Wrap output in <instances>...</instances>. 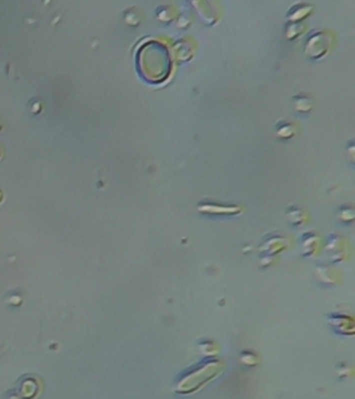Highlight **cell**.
Masks as SVG:
<instances>
[{
    "mask_svg": "<svg viewBox=\"0 0 355 399\" xmlns=\"http://www.w3.org/2000/svg\"><path fill=\"white\" fill-rule=\"evenodd\" d=\"M294 103L295 109L299 112H308L310 110L312 109L314 106V100L308 96V95H296L292 98Z\"/></svg>",
    "mask_w": 355,
    "mask_h": 399,
    "instance_id": "3957f363",
    "label": "cell"
},
{
    "mask_svg": "<svg viewBox=\"0 0 355 399\" xmlns=\"http://www.w3.org/2000/svg\"><path fill=\"white\" fill-rule=\"evenodd\" d=\"M330 38L323 31H314L306 44V53L312 59H318L324 55L329 48Z\"/></svg>",
    "mask_w": 355,
    "mask_h": 399,
    "instance_id": "6da1fadb",
    "label": "cell"
},
{
    "mask_svg": "<svg viewBox=\"0 0 355 399\" xmlns=\"http://www.w3.org/2000/svg\"><path fill=\"white\" fill-rule=\"evenodd\" d=\"M275 130L277 135L282 139H288L295 135L296 129L294 125L286 120H280L275 124Z\"/></svg>",
    "mask_w": 355,
    "mask_h": 399,
    "instance_id": "7a4b0ae2",
    "label": "cell"
}]
</instances>
